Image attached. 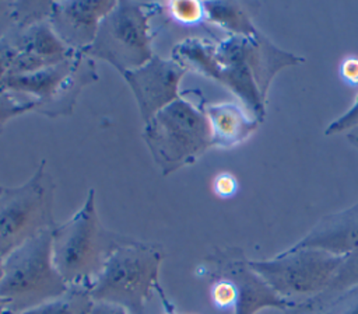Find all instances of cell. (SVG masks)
<instances>
[{
  "label": "cell",
  "mask_w": 358,
  "mask_h": 314,
  "mask_svg": "<svg viewBox=\"0 0 358 314\" xmlns=\"http://www.w3.org/2000/svg\"><path fill=\"white\" fill-rule=\"evenodd\" d=\"M204 112L210 123L213 146L220 149L239 146L256 132L260 123L241 102L204 104Z\"/></svg>",
  "instance_id": "4fadbf2b"
},
{
  "label": "cell",
  "mask_w": 358,
  "mask_h": 314,
  "mask_svg": "<svg viewBox=\"0 0 358 314\" xmlns=\"http://www.w3.org/2000/svg\"><path fill=\"white\" fill-rule=\"evenodd\" d=\"M213 191L221 199H229L238 192V181L228 171L217 174L213 179Z\"/></svg>",
  "instance_id": "cb8c5ba5"
},
{
  "label": "cell",
  "mask_w": 358,
  "mask_h": 314,
  "mask_svg": "<svg viewBox=\"0 0 358 314\" xmlns=\"http://www.w3.org/2000/svg\"><path fill=\"white\" fill-rule=\"evenodd\" d=\"M34 108L35 107L31 101L22 100L4 90H0V133L11 119L25 112L34 111Z\"/></svg>",
  "instance_id": "ffe728a7"
},
{
  "label": "cell",
  "mask_w": 358,
  "mask_h": 314,
  "mask_svg": "<svg viewBox=\"0 0 358 314\" xmlns=\"http://www.w3.org/2000/svg\"><path fill=\"white\" fill-rule=\"evenodd\" d=\"M236 286L232 280L224 276H215L211 287H210V297L213 304L220 310L234 308L236 303Z\"/></svg>",
  "instance_id": "44dd1931"
},
{
  "label": "cell",
  "mask_w": 358,
  "mask_h": 314,
  "mask_svg": "<svg viewBox=\"0 0 358 314\" xmlns=\"http://www.w3.org/2000/svg\"><path fill=\"white\" fill-rule=\"evenodd\" d=\"M4 189H6V186H3V185H0V196L3 195V192H4Z\"/></svg>",
  "instance_id": "d6a6232c"
},
{
  "label": "cell",
  "mask_w": 358,
  "mask_h": 314,
  "mask_svg": "<svg viewBox=\"0 0 358 314\" xmlns=\"http://www.w3.org/2000/svg\"><path fill=\"white\" fill-rule=\"evenodd\" d=\"M159 11L161 3L116 1L85 53L108 62L120 74L145 64L154 56L151 20Z\"/></svg>",
  "instance_id": "52a82bcc"
},
{
  "label": "cell",
  "mask_w": 358,
  "mask_h": 314,
  "mask_svg": "<svg viewBox=\"0 0 358 314\" xmlns=\"http://www.w3.org/2000/svg\"><path fill=\"white\" fill-rule=\"evenodd\" d=\"M164 248L130 237L108 258L99 275L90 286L94 301L123 307L129 314H144L158 283L164 261Z\"/></svg>",
  "instance_id": "277c9868"
},
{
  "label": "cell",
  "mask_w": 358,
  "mask_h": 314,
  "mask_svg": "<svg viewBox=\"0 0 358 314\" xmlns=\"http://www.w3.org/2000/svg\"><path fill=\"white\" fill-rule=\"evenodd\" d=\"M171 57L187 71H196L229 88L259 121L264 116L271 78L282 67L302 62L301 57L275 48L259 31L250 36L228 35L217 43L189 36L173 46Z\"/></svg>",
  "instance_id": "6da1fadb"
},
{
  "label": "cell",
  "mask_w": 358,
  "mask_h": 314,
  "mask_svg": "<svg viewBox=\"0 0 358 314\" xmlns=\"http://www.w3.org/2000/svg\"><path fill=\"white\" fill-rule=\"evenodd\" d=\"M92 306L88 287L69 286L63 294L21 314H90Z\"/></svg>",
  "instance_id": "ac0fdd59"
},
{
  "label": "cell",
  "mask_w": 358,
  "mask_h": 314,
  "mask_svg": "<svg viewBox=\"0 0 358 314\" xmlns=\"http://www.w3.org/2000/svg\"><path fill=\"white\" fill-rule=\"evenodd\" d=\"M348 139H350V142L352 143V144H355L357 146V149H358V129H354V130H351V132H348Z\"/></svg>",
  "instance_id": "f1b7e54d"
},
{
  "label": "cell",
  "mask_w": 358,
  "mask_h": 314,
  "mask_svg": "<svg viewBox=\"0 0 358 314\" xmlns=\"http://www.w3.org/2000/svg\"><path fill=\"white\" fill-rule=\"evenodd\" d=\"M343 299L345 300V303L337 314H358V289L345 294Z\"/></svg>",
  "instance_id": "83f0119b"
},
{
  "label": "cell",
  "mask_w": 358,
  "mask_h": 314,
  "mask_svg": "<svg viewBox=\"0 0 358 314\" xmlns=\"http://www.w3.org/2000/svg\"><path fill=\"white\" fill-rule=\"evenodd\" d=\"M18 55L20 50L17 49L8 31L3 38H0V87L4 80L11 76V70Z\"/></svg>",
  "instance_id": "7402d4cb"
},
{
  "label": "cell",
  "mask_w": 358,
  "mask_h": 314,
  "mask_svg": "<svg viewBox=\"0 0 358 314\" xmlns=\"http://www.w3.org/2000/svg\"><path fill=\"white\" fill-rule=\"evenodd\" d=\"M129 238L102 224L91 188L81 207L53 227V262L69 286L90 289L112 252Z\"/></svg>",
  "instance_id": "7a4b0ae2"
},
{
  "label": "cell",
  "mask_w": 358,
  "mask_h": 314,
  "mask_svg": "<svg viewBox=\"0 0 358 314\" xmlns=\"http://www.w3.org/2000/svg\"><path fill=\"white\" fill-rule=\"evenodd\" d=\"M204 104L182 93L144 123L143 139L164 175L193 164L213 147Z\"/></svg>",
  "instance_id": "3957f363"
},
{
  "label": "cell",
  "mask_w": 358,
  "mask_h": 314,
  "mask_svg": "<svg viewBox=\"0 0 358 314\" xmlns=\"http://www.w3.org/2000/svg\"><path fill=\"white\" fill-rule=\"evenodd\" d=\"M292 247H310L344 257L358 247V217L343 210L323 217Z\"/></svg>",
  "instance_id": "5bb4252c"
},
{
  "label": "cell",
  "mask_w": 358,
  "mask_h": 314,
  "mask_svg": "<svg viewBox=\"0 0 358 314\" xmlns=\"http://www.w3.org/2000/svg\"><path fill=\"white\" fill-rule=\"evenodd\" d=\"M90 314H129L123 307L105 303V301H94V306L91 308Z\"/></svg>",
  "instance_id": "4316f807"
},
{
  "label": "cell",
  "mask_w": 358,
  "mask_h": 314,
  "mask_svg": "<svg viewBox=\"0 0 358 314\" xmlns=\"http://www.w3.org/2000/svg\"><path fill=\"white\" fill-rule=\"evenodd\" d=\"M344 213H347V214H350V216H357L358 217V202L354 205V206H351V207H348V209H345V210H343Z\"/></svg>",
  "instance_id": "f546056e"
},
{
  "label": "cell",
  "mask_w": 358,
  "mask_h": 314,
  "mask_svg": "<svg viewBox=\"0 0 358 314\" xmlns=\"http://www.w3.org/2000/svg\"><path fill=\"white\" fill-rule=\"evenodd\" d=\"M206 22L217 25L229 35L250 36L257 32L249 14L241 4L232 1H203Z\"/></svg>",
  "instance_id": "e0dca14e"
},
{
  "label": "cell",
  "mask_w": 358,
  "mask_h": 314,
  "mask_svg": "<svg viewBox=\"0 0 358 314\" xmlns=\"http://www.w3.org/2000/svg\"><path fill=\"white\" fill-rule=\"evenodd\" d=\"M116 1H52L49 24L71 50L84 52L92 45L102 20Z\"/></svg>",
  "instance_id": "7c38bea8"
},
{
  "label": "cell",
  "mask_w": 358,
  "mask_h": 314,
  "mask_svg": "<svg viewBox=\"0 0 358 314\" xmlns=\"http://www.w3.org/2000/svg\"><path fill=\"white\" fill-rule=\"evenodd\" d=\"M4 311H6V307H4V304L0 301V314H4Z\"/></svg>",
  "instance_id": "1f68e13d"
},
{
  "label": "cell",
  "mask_w": 358,
  "mask_h": 314,
  "mask_svg": "<svg viewBox=\"0 0 358 314\" xmlns=\"http://www.w3.org/2000/svg\"><path fill=\"white\" fill-rule=\"evenodd\" d=\"M96 80L95 60L84 52H73L38 71L6 78L0 90L31 101L35 112L56 118L70 115L81 91Z\"/></svg>",
  "instance_id": "8992f818"
},
{
  "label": "cell",
  "mask_w": 358,
  "mask_h": 314,
  "mask_svg": "<svg viewBox=\"0 0 358 314\" xmlns=\"http://www.w3.org/2000/svg\"><path fill=\"white\" fill-rule=\"evenodd\" d=\"M354 129H358V95H357L352 107L344 115H341L337 121H334L333 123L329 125V128L326 129V135L340 133V132H345V130L351 132Z\"/></svg>",
  "instance_id": "603a6c76"
},
{
  "label": "cell",
  "mask_w": 358,
  "mask_h": 314,
  "mask_svg": "<svg viewBox=\"0 0 358 314\" xmlns=\"http://www.w3.org/2000/svg\"><path fill=\"white\" fill-rule=\"evenodd\" d=\"M13 27L14 21L11 13V1H0V38H3Z\"/></svg>",
  "instance_id": "484cf974"
},
{
  "label": "cell",
  "mask_w": 358,
  "mask_h": 314,
  "mask_svg": "<svg viewBox=\"0 0 358 314\" xmlns=\"http://www.w3.org/2000/svg\"><path fill=\"white\" fill-rule=\"evenodd\" d=\"M10 34L20 53L41 59L49 64H55L76 52L59 39L52 29L49 20L24 28L13 27Z\"/></svg>",
  "instance_id": "9a60e30c"
},
{
  "label": "cell",
  "mask_w": 358,
  "mask_h": 314,
  "mask_svg": "<svg viewBox=\"0 0 358 314\" xmlns=\"http://www.w3.org/2000/svg\"><path fill=\"white\" fill-rule=\"evenodd\" d=\"M55 182L42 160L21 185L6 188L0 196V255L6 258L36 234L56 226Z\"/></svg>",
  "instance_id": "9c48e42d"
},
{
  "label": "cell",
  "mask_w": 358,
  "mask_h": 314,
  "mask_svg": "<svg viewBox=\"0 0 358 314\" xmlns=\"http://www.w3.org/2000/svg\"><path fill=\"white\" fill-rule=\"evenodd\" d=\"M52 233L53 227L36 234L4 258L0 301L6 310L21 314L69 289L53 262Z\"/></svg>",
  "instance_id": "5b68a950"
},
{
  "label": "cell",
  "mask_w": 358,
  "mask_h": 314,
  "mask_svg": "<svg viewBox=\"0 0 358 314\" xmlns=\"http://www.w3.org/2000/svg\"><path fill=\"white\" fill-rule=\"evenodd\" d=\"M3 269H4V258L0 255V282L3 278Z\"/></svg>",
  "instance_id": "4dcf8cb0"
},
{
  "label": "cell",
  "mask_w": 358,
  "mask_h": 314,
  "mask_svg": "<svg viewBox=\"0 0 358 314\" xmlns=\"http://www.w3.org/2000/svg\"><path fill=\"white\" fill-rule=\"evenodd\" d=\"M186 73L187 70L172 57L154 55L145 64L122 74L144 123L180 97V83Z\"/></svg>",
  "instance_id": "30bf717a"
},
{
  "label": "cell",
  "mask_w": 358,
  "mask_h": 314,
  "mask_svg": "<svg viewBox=\"0 0 358 314\" xmlns=\"http://www.w3.org/2000/svg\"><path fill=\"white\" fill-rule=\"evenodd\" d=\"M355 289H358V247L343 257L329 286L315 299L301 304V308L309 314L326 310Z\"/></svg>",
  "instance_id": "2e32d148"
},
{
  "label": "cell",
  "mask_w": 358,
  "mask_h": 314,
  "mask_svg": "<svg viewBox=\"0 0 358 314\" xmlns=\"http://www.w3.org/2000/svg\"><path fill=\"white\" fill-rule=\"evenodd\" d=\"M172 22L183 27H194L206 21L203 1L176 0L161 3V11Z\"/></svg>",
  "instance_id": "d6986e66"
},
{
  "label": "cell",
  "mask_w": 358,
  "mask_h": 314,
  "mask_svg": "<svg viewBox=\"0 0 358 314\" xmlns=\"http://www.w3.org/2000/svg\"><path fill=\"white\" fill-rule=\"evenodd\" d=\"M341 261L340 255L310 247H289L268 259H248L253 272L295 307L319 296Z\"/></svg>",
  "instance_id": "ba28073f"
},
{
  "label": "cell",
  "mask_w": 358,
  "mask_h": 314,
  "mask_svg": "<svg viewBox=\"0 0 358 314\" xmlns=\"http://www.w3.org/2000/svg\"><path fill=\"white\" fill-rule=\"evenodd\" d=\"M4 314H17V313H14V311H10V310H6V311H4Z\"/></svg>",
  "instance_id": "836d02e7"
},
{
  "label": "cell",
  "mask_w": 358,
  "mask_h": 314,
  "mask_svg": "<svg viewBox=\"0 0 358 314\" xmlns=\"http://www.w3.org/2000/svg\"><path fill=\"white\" fill-rule=\"evenodd\" d=\"M340 76L350 86H358V57H347L340 64Z\"/></svg>",
  "instance_id": "d4e9b609"
},
{
  "label": "cell",
  "mask_w": 358,
  "mask_h": 314,
  "mask_svg": "<svg viewBox=\"0 0 358 314\" xmlns=\"http://www.w3.org/2000/svg\"><path fill=\"white\" fill-rule=\"evenodd\" d=\"M211 272L224 276L236 286V303L234 314H256L264 308L289 310L295 306L280 297L253 269L248 259L238 250L217 251L208 258Z\"/></svg>",
  "instance_id": "8fae6325"
}]
</instances>
